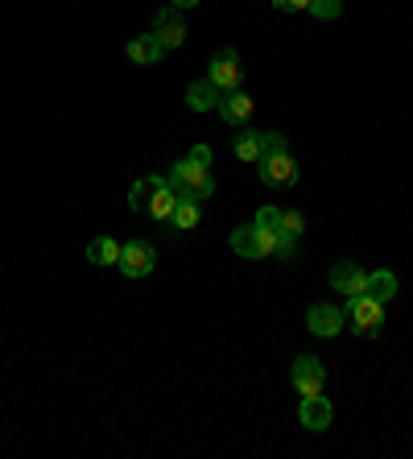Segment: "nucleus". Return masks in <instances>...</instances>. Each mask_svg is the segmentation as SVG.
<instances>
[{"label":"nucleus","instance_id":"f03ea898","mask_svg":"<svg viewBox=\"0 0 413 459\" xmlns=\"http://www.w3.org/2000/svg\"><path fill=\"white\" fill-rule=\"evenodd\" d=\"M166 182L174 186V195L178 199H211L215 195V182H211V170L202 166V161L186 158V161H174V170L166 174Z\"/></svg>","mask_w":413,"mask_h":459},{"label":"nucleus","instance_id":"4be33fe9","mask_svg":"<svg viewBox=\"0 0 413 459\" xmlns=\"http://www.w3.org/2000/svg\"><path fill=\"white\" fill-rule=\"evenodd\" d=\"M256 224L265 228V232L281 236V207H261V212H256Z\"/></svg>","mask_w":413,"mask_h":459},{"label":"nucleus","instance_id":"f257e3e1","mask_svg":"<svg viewBox=\"0 0 413 459\" xmlns=\"http://www.w3.org/2000/svg\"><path fill=\"white\" fill-rule=\"evenodd\" d=\"M256 170H261V182L273 186V191H286L297 182V161L289 158L286 150V137L281 133H261V161H256Z\"/></svg>","mask_w":413,"mask_h":459},{"label":"nucleus","instance_id":"4468645a","mask_svg":"<svg viewBox=\"0 0 413 459\" xmlns=\"http://www.w3.org/2000/svg\"><path fill=\"white\" fill-rule=\"evenodd\" d=\"M219 100H223V91L211 79H199V83H191V91H186V104H191L194 112H219Z\"/></svg>","mask_w":413,"mask_h":459},{"label":"nucleus","instance_id":"412c9836","mask_svg":"<svg viewBox=\"0 0 413 459\" xmlns=\"http://www.w3.org/2000/svg\"><path fill=\"white\" fill-rule=\"evenodd\" d=\"M306 232V215L302 212H294V207H286V212H281V236H302Z\"/></svg>","mask_w":413,"mask_h":459},{"label":"nucleus","instance_id":"5701e85b","mask_svg":"<svg viewBox=\"0 0 413 459\" xmlns=\"http://www.w3.org/2000/svg\"><path fill=\"white\" fill-rule=\"evenodd\" d=\"M310 13L323 17V22H331V17H340L343 13V0H310Z\"/></svg>","mask_w":413,"mask_h":459},{"label":"nucleus","instance_id":"7ed1b4c3","mask_svg":"<svg viewBox=\"0 0 413 459\" xmlns=\"http://www.w3.org/2000/svg\"><path fill=\"white\" fill-rule=\"evenodd\" d=\"M348 323L356 335H376L384 327V302L368 299V294H356V299H348Z\"/></svg>","mask_w":413,"mask_h":459},{"label":"nucleus","instance_id":"393cba45","mask_svg":"<svg viewBox=\"0 0 413 459\" xmlns=\"http://www.w3.org/2000/svg\"><path fill=\"white\" fill-rule=\"evenodd\" d=\"M281 13H297V9H310V0H273Z\"/></svg>","mask_w":413,"mask_h":459},{"label":"nucleus","instance_id":"39448f33","mask_svg":"<svg viewBox=\"0 0 413 459\" xmlns=\"http://www.w3.org/2000/svg\"><path fill=\"white\" fill-rule=\"evenodd\" d=\"M207 79H211L219 91H236L244 79V66H240V54L232 50V46H223V50H215L211 66H207Z\"/></svg>","mask_w":413,"mask_h":459},{"label":"nucleus","instance_id":"6e6552de","mask_svg":"<svg viewBox=\"0 0 413 459\" xmlns=\"http://www.w3.org/2000/svg\"><path fill=\"white\" fill-rule=\"evenodd\" d=\"M153 265H158V253H153V245H145V240H128V245L120 248V269H125L128 278H149Z\"/></svg>","mask_w":413,"mask_h":459},{"label":"nucleus","instance_id":"0eeeda50","mask_svg":"<svg viewBox=\"0 0 413 459\" xmlns=\"http://www.w3.org/2000/svg\"><path fill=\"white\" fill-rule=\"evenodd\" d=\"M153 38L161 42V50H178L182 42H186V17H182V9H161L158 22H153Z\"/></svg>","mask_w":413,"mask_h":459},{"label":"nucleus","instance_id":"ddd939ff","mask_svg":"<svg viewBox=\"0 0 413 459\" xmlns=\"http://www.w3.org/2000/svg\"><path fill=\"white\" fill-rule=\"evenodd\" d=\"M174 207H178V195H174V186L166 178L158 182V191H153V199H149L145 215L149 220H158V224H170L174 220Z\"/></svg>","mask_w":413,"mask_h":459},{"label":"nucleus","instance_id":"9b49d317","mask_svg":"<svg viewBox=\"0 0 413 459\" xmlns=\"http://www.w3.org/2000/svg\"><path fill=\"white\" fill-rule=\"evenodd\" d=\"M297 418H302V427H306V430H327L331 418H335V410H331V402L323 394H314V397H302Z\"/></svg>","mask_w":413,"mask_h":459},{"label":"nucleus","instance_id":"bb28decb","mask_svg":"<svg viewBox=\"0 0 413 459\" xmlns=\"http://www.w3.org/2000/svg\"><path fill=\"white\" fill-rule=\"evenodd\" d=\"M174 9H194V4H199V0H170Z\"/></svg>","mask_w":413,"mask_h":459},{"label":"nucleus","instance_id":"1a4fd4ad","mask_svg":"<svg viewBox=\"0 0 413 459\" xmlns=\"http://www.w3.org/2000/svg\"><path fill=\"white\" fill-rule=\"evenodd\" d=\"M327 278H331V286L340 290L343 299H356V294H364V286H368V269L356 265V261H335Z\"/></svg>","mask_w":413,"mask_h":459},{"label":"nucleus","instance_id":"b1692460","mask_svg":"<svg viewBox=\"0 0 413 459\" xmlns=\"http://www.w3.org/2000/svg\"><path fill=\"white\" fill-rule=\"evenodd\" d=\"M294 236H277V248H273V256H294Z\"/></svg>","mask_w":413,"mask_h":459},{"label":"nucleus","instance_id":"f3484780","mask_svg":"<svg viewBox=\"0 0 413 459\" xmlns=\"http://www.w3.org/2000/svg\"><path fill=\"white\" fill-rule=\"evenodd\" d=\"M232 150H236V158L240 161H261V133L256 128H244L240 125V133H236V141H232Z\"/></svg>","mask_w":413,"mask_h":459},{"label":"nucleus","instance_id":"dca6fc26","mask_svg":"<svg viewBox=\"0 0 413 459\" xmlns=\"http://www.w3.org/2000/svg\"><path fill=\"white\" fill-rule=\"evenodd\" d=\"M120 240H112V236H96L91 245H87V261L91 265H120Z\"/></svg>","mask_w":413,"mask_h":459},{"label":"nucleus","instance_id":"a878e982","mask_svg":"<svg viewBox=\"0 0 413 459\" xmlns=\"http://www.w3.org/2000/svg\"><path fill=\"white\" fill-rule=\"evenodd\" d=\"M191 158H194V161H202V166H211V150H207V145H194Z\"/></svg>","mask_w":413,"mask_h":459},{"label":"nucleus","instance_id":"aec40b11","mask_svg":"<svg viewBox=\"0 0 413 459\" xmlns=\"http://www.w3.org/2000/svg\"><path fill=\"white\" fill-rule=\"evenodd\" d=\"M158 174H149V178H141V182H133V191H128V207L133 212H145L149 207V199H153V191H158Z\"/></svg>","mask_w":413,"mask_h":459},{"label":"nucleus","instance_id":"9d476101","mask_svg":"<svg viewBox=\"0 0 413 459\" xmlns=\"http://www.w3.org/2000/svg\"><path fill=\"white\" fill-rule=\"evenodd\" d=\"M306 323H310V332L314 335L331 340V335H340V327L348 323V310L335 307V302H314V307L306 310Z\"/></svg>","mask_w":413,"mask_h":459},{"label":"nucleus","instance_id":"2eb2a0df","mask_svg":"<svg viewBox=\"0 0 413 459\" xmlns=\"http://www.w3.org/2000/svg\"><path fill=\"white\" fill-rule=\"evenodd\" d=\"M161 54H166V50H161V42L153 38V33H141V38H133V42H128V58H133L137 66H153Z\"/></svg>","mask_w":413,"mask_h":459},{"label":"nucleus","instance_id":"6ab92c4d","mask_svg":"<svg viewBox=\"0 0 413 459\" xmlns=\"http://www.w3.org/2000/svg\"><path fill=\"white\" fill-rule=\"evenodd\" d=\"M199 220H202V204H199V199H178V207H174V220H170V224L178 228V232H191Z\"/></svg>","mask_w":413,"mask_h":459},{"label":"nucleus","instance_id":"a211bd4d","mask_svg":"<svg viewBox=\"0 0 413 459\" xmlns=\"http://www.w3.org/2000/svg\"><path fill=\"white\" fill-rule=\"evenodd\" d=\"M364 294L376 302H389L397 299V273H389V269H381V273H368V286H364Z\"/></svg>","mask_w":413,"mask_h":459},{"label":"nucleus","instance_id":"423d86ee","mask_svg":"<svg viewBox=\"0 0 413 459\" xmlns=\"http://www.w3.org/2000/svg\"><path fill=\"white\" fill-rule=\"evenodd\" d=\"M294 389L302 397H314V394H323V385H327V368H323V360L318 356H297L294 360Z\"/></svg>","mask_w":413,"mask_h":459},{"label":"nucleus","instance_id":"f8f14e48","mask_svg":"<svg viewBox=\"0 0 413 459\" xmlns=\"http://www.w3.org/2000/svg\"><path fill=\"white\" fill-rule=\"evenodd\" d=\"M219 117L228 120V125H248V120H253V100L244 96L240 87H236V91H223V100H219Z\"/></svg>","mask_w":413,"mask_h":459},{"label":"nucleus","instance_id":"20e7f679","mask_svg":"<svg viewBox=\"0 0 413 459\" xmlns=\"http://www.w3.org/2000/svg\"><path fill=\"white\" fill-rule=\"evenodd\" d=\"M232 248L240 256H253V261H261V256H273L277 248V232H265L261 224H244L232 232Z\"/></svg>","mask_w":413,"mask_h":459}]
</instances>
